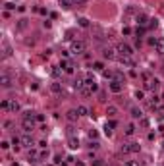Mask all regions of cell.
<instances>
[{
	"mask_svg": "<svg viewBox=\"0 0 164 166\" xmlns=\"http://www.w3.org/2000/svg\"><path fill=\"white\" fill-rule=\"evenodd\" d=\"M135 97H137L139 100H143V97H145V93H143V91H135Z\"/></svg>",
	"mask_w": 164,
	"mask_h": 166,
	"instance_id": "cell-36",
	"label": "cell"
},
{
	"mask_svg": "<svg viewBox=\"0 0 164 166\" xmlns=\"http://www.w3.org/2000/svg\"><path fill=\"white\" fill-rule=\"evenodd\" d=\"M50 91L52 93H54V95H60V93H62V85H60V83H50Z\"/></svg>",
	"mask_w": 164,
	"mask_h": 166,
	"instance_id": "cell-18",
	"label": "cell"
},
{
	"mask_svg": "<svg viewBox=\"0 0 164 166\" xmlns=\"http://www.w3.org/2000/svg\"><path fill=\"white\" fill-rule=\"evenodd\" d=\"M50 74H52V77H54V79H58L60 77V75H62V70H60V68H52V70H50Z\"/></svg>",
	"mask_w": 164,
	"mask_h": 166,
	"instance_id": "cell-26",
	"label": "cell"
},
{
	"mask_svg": "<svg viewBox=\"0 0 164 166\" xmlns=\"http://www.w3.org/2000/svg\"><path fill=\"white\" fill-rule=\"evenodd\" d=\"M106 114H108L110 118H114V116H118V108H116V106H112V104H110V106L106 108Z\"/></svg>",
	"mask_w": 164,
	"mask_h": 166,
	"instance_id": "cell-23",
	"label": "cell"
},
{
	"mask_svg": "<svg viewBox=\"0 0 164 166\" xmlns=\"http://www.w3.org/2000/svg\"><path fill=\"white\" fill-rule=\"evenodd\" d=\"M124 166H139V162H135V160H126Z\"/></svg>",
	"mask_w": 164,
	"mask_h": 166,
	"instance_id": "cell-35",
	"label": "cell"
},
{
	"mask_svg": "<svg viewBox=\"0 0 164 166\" xmlns=\"http://www.w3.org/2000/svg\"><path fill=\"white\" fill-rule=\"evenodd\" d=\"M2 56H4V58H10V56H12V46H10V43H6V41H4V50H2Z\"/></svg>",
	"mask_w": 164,
	"mask_h": 166,
	"instance_id": "cell-15",
	"label": "cell"
},
{
	"mask_svg": "<svg viewBox=\"0 0 164 166\" xmlns=\"http://www.w3.org/2000/svg\"><path fill=\"white\" fill-rule=\"evenodd\" d=\"M0 108H2V110H10V99H4L2 103H0Z\"/></svg>",
	"mask_w": 164,
	"mask_h": 166,
	"instance_id": "cell-28",
	"label": "cell"
},
{
	"mask_svg": "<svg viewBox=\"0 0 164 166\" xmlns=\"http://www.w3.org/2000/svg\"><path fill=\"white\" fill-rule=\"evenodd\" d=\"M21 145L23 147H33V145H35V141H33V137L29 135V133H25V135L21 137Z\"/></svg>",
	"mask_w": 164,
	"mask_h": 166,
	"instance_id": "cell-11",
	"label": "cell"
},
{
	"mask_svg": "<svg viewBox=\"0 0 164 166\" xmlns=\"http://www.w3.org/2000/svg\"><path fill=\"white\" fill-rule=\"evenodd\" d=\"M114 125H116V122H106V125H104V133L106 135H112V129H114Z\"/></svg>",
	"mask_w": 164,
	"mask_h": 166,
	"instance_id": "cell-19",
	"label": "cell"
},
{
	"mask_svg": "<svg viewBox=\"0 0 164 166\" xmlns=\"http://www.w3.org/2000/svg\"><path fill=\"white\" fill-rule=\"evenodd\" d=\"M73 133H75V131H73V125H68V137H72Z\"/></svg>",
	"mask_w": 164,
	"mask_h": 166,
	"instance_id": "cell-39",
	"label": "cell"
},
{
	"mask_svg": "<svg viewBox=\"0 0 164 166\" xmlns=\"http://www.w3.org/2000/svg\"><path fill=\"white\" fill-rule=\"evenodd\" d=\"M141 125H143V128H149V120H147V118H141Z\"/></svg>",
	"mask_w": 164,
	"mask_h": 166,
	"instance_id": "cell-38",
	"label": "cell"
},
{
	"mask_svg": "<svg viewBox=\"0 0 164 166\" xmlns=\"http://www.w3.org/2000/svg\"><path fill=\"white\" fill-rule=\"evenodd\" d=\"M162 149H164V147H162Z\"/></svg>",
	"mask_w": 164,
	"mask_h": 166,
	"instance_id": "cell-43",
	"label": "cell"
},
{
	"mask_svg": "<svg viewBox=\"0 0 164 166\" xmlns=\"http://www.w3.org/2000/svg\"><path fill=\"white\" fill-rule=\"evenodd\" d=\"M83 85H85V81H81V79H75V81H73V89L81 91V89H83Z\"/></svg>",
	"mask_w": 164,
	"mask_h": 166,
	"instance_id": "cell-27",
	"label": "cell"
},
{
	"mask_svg": "<svg viewBox=\"0 0 164 166\" xmlns=\"http://www.w3.org/2000/svg\"><path fill=\"white\" fill-rule=\"evenodd\" d=\"M87 2H89V0H73V4H75V6H85Z\"/></svg>",
	"mask_w": 164,
	"mask_h": 166,
	"instance_id": "cell-33",
	"label": "cell"
},
{
	"mask_svg": "<svg viewBox=\"0 0 164 166\" xmlns=\"http://www.w3.org/2000/svg\"><path fill=\"white\" fill-rule=\"evenodd\" d=\"M31 159H37V153H35V151H29V160H31Z\"/></svg>",
	"mask_w": 164,
	"mask_h": 166,
	"instance_id": "cell-42",
	"label": "cell"
},
{
	"mask_svg": "<svg viewBox=\"0 0 164 166\" xmlns=\"http://www.w3.org/2000/svg\"><path fill=\"white\" fill-rule=\"evenodd\" d=\"M89 147H91V149H98V141H97V139L91 141V145H89Z\"/></svg>",
	"mask_w": 164,
	"mask_h": 166,
	"instance_id": "cell-40",
	"label": "cell"
},
{
	"mask_svg": "<svg viewBox=\"0 0 164 166\" xmlns=\"http://www.w3.org/2000/svg\"><path fill=\"white\" fill-rule=\"evenodd\" d=\"M75 110H77V114H79V116H87V114H89V108L85 106V104H79Z\"/></svg>",
	"mask_w": 164,
	"mask_h": 166,
	"instance_id": "cell-21",
	"label": "cell"
},
{
	"mask_svg": "<svg viewBox=\"0 0 164 166\" xmlns=\"http://www.w3.org/2000/svg\"><path fill=\"white\" fill-rule=\"evenodd\" d=\"M18 110H19V103L16 99H12L10 100V112H18Z\"/></svg>",
	"mask_w": 164,
	"mask_h": 166,
	"instance_id": "cell-24",
	"label": "cell"
},
{
	"mask_svg": "<svg viewBox=\"0 0 164 166\" xmlns=\"http://www.w3.org/2000/svg\"><path fill=\"white\" fill-rule=\"evenodd\" d=\"M158 87H160V81H158V79H147V83H145L147 91H158Z\"/></svg>",
	"mask_w": 164,
	"mask_h": 166,
	"instance_id": "cell-6",
	"label": "cell"
},
{
	"mask_svg": "<svg viewBox=\"0 0 164 166\" xmlns=\"http://www.w3.org/2000/svg\"><path fill=\"white\" fill-rule=\"evenodd\" d=\"M135 131H137V128H135L133 124H128V125H126V129H124V133H126V135H133Z\"/></svg>",
	"mask_w": 164,
	"mask_h": 166,
	"instance_id": "cell-22",
	"label": "cell"
},
{
	"mask_svg": "<svg viewBox=\"0 0 164 166\" xmlns=\"http://www.w3.org/2000/svg\"><path fill=\"white\" fill-rule=\"evenodd\" d=\"M118 60H120L122 66H128V68H133V66H135V62H133V58H131V56H118Z\"/></svg>",
	"mask_w": 164,
	"mask_h": 166,
	"instance_id": "cell-7",
	"label": "cell"
},
{
	"mask_svg": "<svg viewBox=\"0 0 164 166\" xmlns=\"http://www.w3.org/2000/svg\"><path fill=\"white\" fill-rule=\"evenodd\" d=\"M85 50H87V44H85L83 41H72L69 52H73V54H83Z\"/></svg>",
	"mask_w": 164,
	"mask_h": 166,
	"instance_id": "cell-3",
	"label": "cell"
},
{
	"mask_svg": "<svg viewBox=\"0 0 164 166\" xmlns=\"http://www.w3.org/2000/svg\"><path fill=\"white\" fill-rule=\"evenodd\" d=\"M66 118H68L69 122H75V120L79 118V114H77V110H68L66 112Z\"/></svg>",
	"mask_w": 164,
	"mask_h": 166,
	"instance_id": "cell-14",
	"label": "cell"
},
{
	"mask_svg": "<svg viewBox=\"0 0 164 166\" xmlns=\"http://www.w3.org/2000/svg\"><path fill=\"white\" fill-rule=\"evenodd\" d=\"M93 70H95V72H102V70H104L102 62H93Z\"/></svg>",
	"mask_w": 164,
	"mask_h": 166,
	"instance_id": "cell-30",
	"label": "cell"
},
{
	"mask_svg": "<svg viewBox=\"0 0 164 166\" xmlns=\"http://www.w3.org/2000/svg\"><path fill=\"white\" fill-rule=\"evenodd\" d=\"M33 118H35V112L33 110H27L25 114H23V120H33Z\"/></svg>",
	"mask_w": 164,
	"mask_h": 166,
	"instance_id": "cell-31",
	"label": "cell"
},
{
	"mask_svg": "<svg viewBox=\"0 0 164 166\" xmlns=\"http://www.w3.org/2000/svg\"><path fill=\"white\" fill-rule=\"evenodd\" d=\"M102 56H104L106 60H114L118 56V52H116V48H110V46H106V48H102Z\"/></svg>",
	"mask_w": 164,
	"mask_h": 166,
	"instance_id": "cell-5",
	"label": "cell"
},
{
	"mask_svg": "<svg viewBox=\"0 0 164 166\" xmlns=\"http://www.w3.org/2000/svg\"><path fill=\"white\" fill-rule=\"evenodd\" d=\"M97 137H98V133L95 131V129H91V131H89V139L93 141V139H97Z\"/></svg>",
	"mask_w": 164,
	"mask_h": 166,
	"instance_id": "cell-32",
	"label": "cell"
},
{
	"mask_svg": "<svg viewBox=\"0 0 164 166\" xmlns=\"http://www.w3.org/2000/svg\"><path fill=\"white\" fill-rule=\"evenodd\" d=\"M27 27V19H19L18 21V31H23Z\"/></svg>",
	"mask_w": 164,
	"mask_h": 166,
	"instance_id": "cell-29",
	"label": "cell"
},
{
	"mask_svg": "<svg viewBox=\"0 0 164 166\" xmlns=\"http://www.w3.org/2000/svg\"><path fill=\"white\" fill-rule=\"evenodd\" d=\"M116 52H118V56H131L133 54V48H131L128 43H118L116 44Z\"/></svg>",
	"mask_w": 164,
	"mask_h": 166,
	"instance_id": "cell-2",
	"label": "cell"
},
{
	"mask_svg": "<svg viewBox=\"0 0 164 166\" xmlns=\"http://www.w3.org/2000/svg\"><path fill=\"white\" fill-rule=\"evenodd\" d=\"M0 83H2V87H10V85H12V77H10V75H8V74H2V77H0Z\"/></svg>",
	"mask_w": 164,
	"mask_h": 166,
	"instance_id": "cell-13",
	"label": "cell"
},
{
	"mask_svg": "<svg viewBox=\"0 0 164 166\" xmlns=\"http://www.w3.org/2000/svg\"><path fill=\"white\" fill-rule=\"evenodd\" d=\"M95 91H98V85L95 81V77H93V74H87V77H85V85H83V89H81V93H83L85 97H89V95H93Z\"/></svg>",
	"mask_w": 164,
	"mask_h": 166,
	"instance_id": "cell-1",
	"label": "cell"
},
{
	"mask_svg": "<svg viewBox=\"0 0 164 166\" xmlns=\"http://www.w3.org/2000/svg\"><path fill=\"white\" fill-rule=\"evenodd\" d=\"M91 164H93V166H104V164H102V160H100V159H95V160H91Z\"/></svg>",
	"mask_w": 164,
	"mask_h": 166,
	"instance_id": "cell-34",
	"label": "cell"
},
{
	"mask_svg": "<svg viewBox=\"0 0 164 166\" xmlns=\"http://www.w3.org/2000/svg\"><path fill=\"white\" fill-rule=\"evenodd\" d=\"M68 147L72 149V151H75V149H79V139H77L75 135L68 137Z\"/></svg>",
	"mask_w": 164,
	"mask_h": 166,
	"instance_id": "cell-9",
	"label": "cell"
},
{
	"mask_svg": "<svg viewBox=\"0 0 164 166\" xmlns=\"http://www.w3.org/2000/svg\"><path fill=\"white\" fill-rule=\"evenodd\" d=\"M23 131L25 133H31L33 129H35V122H33V120H23Z\"/></svg>",
	"mask_w": 164,
	"mask_h": 166,
	"instance_id": "cell-10",
	"label": "cell"
},
{
	"mask_svg": "<svg viewBox=\"0 0 164 166\" xmlns=\"http://www.w3.org/2000/svg\"><path fill=\"white\" fill-rule=\"evenodd\" d=\"M149 21H151V19L147 18L145 14H139V15H137V23H139V25H147Z\"/></svg>",
	"mask_w": 164,
	"mask_h": 166,
	"instance_id": "cell-20",
	"label": "cell"
},
{
	"mask_svg": "<svg viewBox=\"0 0 164 166\" xmlns=\"http://www.w3.org/2000/svg\"><path fill=\"white\" fill-rule=\"evenodd\" d=\"M98 100H106V93H104V91L98 93Z\"/></svg>",
	"mask_w": 164,
	"mask_h": 166,
	"instance_id": "cell-37",
	"label": "cell"
},
{
	"mask_svg": "<svg viewBox=\"0 0 164 166\" xmlns=\"http://www.w3.org/2000/svg\"><path fill=\"white\" fill-rule=\"evenodd\" d=\"M77 23H79V27H83V29H87V27L91 25V23H89V19H87V18H79V19H77Z\"/></svg>",
	"mask_w": 164,
	"mask_h": 166,
	"instance_id": "cell-25",
	"label": "cell"
},
{
	"mask_svg": "<svg viewBox=\"0 0 164 166\" xmlns=\"http://www.w3.org/2000/svg\"><path fill=\"white\" fill-rule=\"evenodd\" d=\"M154 50L158 52V54H164V39H157V43H154Z\"/></svg>",
	"mask_w": 164,
	"mask_h": 166,
	"instance_id": "cell-12",
	"label": "cell"
},
{
	"mask_svg": "<svg viewBox=\"0 0 164 166\" xmlns=\"http://www.w3.org/2000/svg\"><path fill=\"white\" fill-rule=\"evenodd\" d=\"M124 155H128V153H139L141 151V145L139 143H135V141H131V143H126V145H122V149H120Z\"/></svg>",
	"mask_w": 164,
	"mask_h": 166,
	"instance_id": "cell-4",
	"label": "cell"
},
{
	"mask_svg": "<svg viewBox=\"0 0 164 166\" xmlns=\"http://www.w3.org/2000/svg\"><path fill=\"white\" fill-rule=\"evenodd\" d=\"M108 87H110V91H112V93H116V95H118V93H122V89H124V85H122L120 81H116V79H112Z\"/></svg>",
	"mask_w": 164,
	"mask_h": 166,
	"instance_id": "cell-8",
	"label": "cell"
},
{
	"mask_svg": "<svg viewBox=\"0 0 164 166\" xmlns=\"http://www.w3.org/2000/svg\"><path fill=\"white\" fill-rule=\"evenodd\" d=\"M0 147H2V149H8V147H10V143H8V141H2V143H0Z\"/></svg>",
	"mask_w": 164,
	"mask_h": 166,
	"instance_id": "cell-41",
	"label": "cell"
},
{
	"mask_svg": "<svg viewBox=\"0 0 164 166\" xmlns=\"http://www.w3.org/2000/svg\"><path fill=\"white\" fill-rule=\"evenodd\" d=\"M58 4L64 8V10H69L72 6H75V4H73V0H58Z\"/></svg>",
	"mask_w": 164,
	"mask_h": 166,
	"instance_id": "cell-17",
	"label": "cell"
},
{
	"mask_svg": "<svg viewBox=\"0 0 164 166\" xmlns=\"http://www.w3.org/2000/svg\"><path fill=\"white\" fill-rule=\"evenodd\" d=\"M131 118H135V120H141L143 118V112H141V108H137V106H133L131 108Z\"/></svg>",
	"mask_w": 164,
	"mask_h": 166,
	"instance_id": "cell-16",
	"label": "cell"
}]
</instances>
